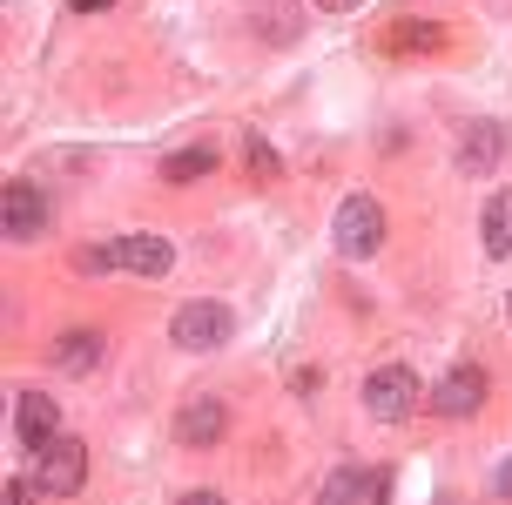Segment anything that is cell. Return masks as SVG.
Wrapping results in <instances>:
<instances>
[{
    "label": "cell",
    "mask_w": 512,
    "mask_h": 505,
    "mask_svg": "<svg viewBox=\"0 0 512 505\" xmlns=\"http://www.w3.org/2000/svg\"><path fill=\"white\" fill-rule=\"evenodd\" d=\"M418 378H411V364H378L371 378H364V411L371 418H384V425H398V418H411L418 411Z\"/></svg>",
    "instance_id": "cell-1"
},
{
    "label": "cell",
    "mask_w": 512,
    "mask_h": 505,
    "mask_svg": "<svg viewBox=\"0 0 512 505\" xmlns=\"http://www.w3.org/2000/svg\"><path fill=\"white\" fill-rule=\"evenodd\" d=\"M230 330H236V317H230V303H182L176 310V324H169V337H176L182 351H216V344H230Z\"/></svg>",
    "instance_id": "cell-2"
},
{
    "label": "cell",
    "mask_w": 512,
    "mask_h": 505,
    "mask_svg": "<svg viewBox=\"0 0 512 505\" xmlns=\"http://www.w3.org/2000/svg\"><path fill=\"white\" fill-rule=\"evenodd\" d=\"M331 236H337V250H344V256H371L384 243V209H378V196H351L344 209H337Z\"/></svg>",
    "instance_id": "cell-3"
},
{
    "label": "cell",
    "mask_w": 512,
    "mask_h": 505,
    "mask_svg": "<svg viewBox=\"0 0 512 505\" xmlns=\"http://www.w3.org/2000/svg\"><path fill=\"white\" fill-rule=\"evenodd\" d=\"M41 492H54V499H68V492H81L88 485V452H81L75 438H54V445H41Z\"/></svg>",
    "instance_id": "cell-4"
},
{
    "label": "cell",
    "mask_w": 512,
    "mask_h": 505,
    "mask_svg": "<svg viewBox=\"0 0 512 505\" xmlns=\"http://www.w3.org/2000/svg\"><path fill=\"white\" fill-rule=\"evenodd\" d=\"M0 216H7V236H14V243H34V236H48V196H41L34 182H7V196H0Z\"/></svg>",
    "instance_id": "cell-5"
},
{
    "label": "cell",
    "mask_w": 512,
    "mask_h": 505,
    "mask_svg": "<svg viewBox=\"0 0 512 505\" xmlns=\"http://www.w3.org/2000/svg\"><path fill=\"white\" fill-rule=\"evenodd\" d=\"M479 404H486V371H479V364L445 371V378H438V391H432V411H438V418H472Z\"/></svg>",
    "instance_id": "cell-6"
},
{
    "label": "cell",
    "mask_w": 512,
    "mask_h": 505,
    "mask_svg": "<svg viewBox=\"0 0 512 505\" xmlns=\"http://www.w3.org/2000/svg\"><path fill=\"white\" fill-rule=\"evenodd\" d=\"M108 256H115V270H128V277H169V263H176V250L162 243V236H122V243H108Z\"/></svg>",
    "instance_id": "cell-7"
},
{
    "label": "cell",
    "mask_w": 512,
    "mask_h": 505,
    "mask_svg": "<svg viewBox=\"0 0 512 505\" xmlns=\"http://www.w3.org/2000/svg\"><path fill=\"white\" fill-rule=\"evenodd\" d=\"M499 162H506V128H499V122H465L459 169H465V176H486V169H499Z\"/></svg>",
    "instance_id": "cell-8"
},
{
    "label": "cell",
    "mask_w": 512,
    "mask_h": 505,
    "mask_svg": "<svg viewBox=\"0 0 512 505\" xmlns=\"http://www.w3.org/2000/svg\"><path fill=\"white\" fill-rule=\"evenodd\" d=\"M223 431H230V411H223L216 398H189L176 411V438L182 445H216Z\"/></svg>",
    "instance_id": "cell-9"
},
{
    "label": "cell",
    "mask_w": 512,
    "mask_h": 505,
    "mask_svg": "<svg viewBox=\"0 0 512 505\" xmlns=\"http://www.w3.org/2000/svg\"><path fill=\"white\" fill-rule=\"evenodd\" d=\"M14 431H21L34 452H41V445H54V438H61V411H54V398L27 391V398L14 404Z\"/></svg>",
    "instance_id": "cell-10"
},
{
    "label": "cell",
    "mask_w": 512,
    "mask_h": 505,
    "mask_svg": "<svg viewBox=\"0 0 512 505\" xmlns=\"http://www.w3.org/2000/svg\"><path fill=\"white\" fill-rule=\"evenodd\" d=\"M95 364H102V337L95 330H61L54 337V371L61 378H88Z\"/></svg>",
    "instance_id": "cell-11"
},
{
    "label": "cell",
    "mask_w": 512,
    "mask_h": 505,
    "mask_svg": "<svg viewBox=\"0 0 512 505\" xmlns=\"http://www.w3.org/2000/svg\"><path fill=\"white\" fill-rule=\"evenodd\" d=\"M391 48L398 54H438L445 48V27L438 21H398L391 27Z\"/></svg>",
    "instance_id": "cell-12"
},
{
    "label": "cell",
    "mask_w": 512,
    "mask_h": 505,
    "mask_svg": "<svg viewBox=\"0 0 512 505\" xmlns=\"http://www.w3.org/2000/svg\"><path fill=\"white\" fill-rule=\"evenodd\" d=\"M486 250L512 256V189H499V196L486 202Z\"/></svg>",
    "instance_id": "cell-13"
},
{
    "label": "cell",
    "mask_w": 512,
    "mask_h": 505,
    "mask_svg": "<svg viewBox=\"0 0 512 505\" xmlns=\"http://www.w3.org/2000/svg\"><path fill=\"white\" fill-rule=\"evenodd\" d=\"M209 169H216V155H209V149H176L169 162H162V176H169V182H196V176H209Z\"/></svg>",
    "instance_id": "cell-14"
},
{
    "label": "cell",
    "mask_w": 512,
    "mask_h": 505,
    "mask_svg": "<svg viewBox=\"0 0 512 505\" xmlns=\"http://www.w3.org/2000/svg\"><path fill=\"white\" fill-rule=\"evenodd\" d=\"M317 505H358V472H351V465H344V472H331Z\"/></svg>",
    "instance_id": "cell-15"
},
{
    "label": "cell",
    "mask_w": 512,
    "mask_h": 505,
    "mask_svg": "<svg viewBox=\"0 0 512 505\" xmlns=\"http://www.w3.org/2000/svg\"><path fill=\"white\" fill-rule=\"evenodd\" d=\"M75 270H81V277H102V270H115L108 243H81V250H75Z\"/></svg>",
    "instance_id": "cell-16"
},
{
    "label": "cell",
    "mask_w": 512,
    "mask_h": 505,
    "mask_svg": "<svg viewBox=\"0 0 512 505\" xmlns=\"http://www.w3.org/2000/svg\"><path fill=\"white\" fill-rule=\"evenodd\" d=\"M243 155H250L256 176H277V155H270V142H256V135H250V142H243Z\"/></svg>",
    "instance_id": "cell-17"
},
{
    "label": "cell",
    "mask_w": 512,
    "mask_h": 505,
    "mask_svg": "<svg viewBox=\"0 0 512 505\" xmlns=\"http://www.w3.org/2000/svg\"><path fill=\"white\" fill-rule=\"evenodd\" d=\"M34 485L41 479H7V505H34Z\"/></svg>",
    "instance_id": "cell-18"
},
{
    "label": "cell",
    "mask_w": 512,
    "mask_h": 505,
    "mask_svg": "<svg viewBox=\"0 0 512 505\" xmlns=\"http://www.w3.org/2000/svg\"><path fill=\"white\" fill-rule=\"evenodd\" d=\"M115 0H75V14H108Z\"/></svg>",
    "instance_id": "cell-19"
},
{
    "label": "cell",
    "mask_w": 512,
    "mask_h": 505,
    "mask_svg": "<svg viewBox=\"0 0 512 505\" xmlns=\"http://www.w3.org/2000/svg\"><path fill=\"white\" fill-rule=\"evenodd\" d=\"M317 7H331V14H351V7H364V0H317Z\"/></svg>",
    "instance_id": "cell-20"
},
{
    "label": "cell",
    "mask_w": 512,
    "mask_h": 505,
    "mask_svg": "<svg viewBox=\"0 0 512 505\" xmlns=\"http://www.w3.org/2000/svg\"><path fill=\"white\" fill-rule=\"evenodd\" d=\"M499 492H506V499H512V458H506V465H499Z\"/></svg>",
    "instance_id": "cell-21"
},
{
    "label": "cell",
    "mask_w": 512,
    "mask_h": 505,
    "mask_svg": "<svg viewBox=\"0 0 512 505\" xmlns=\"http://www.w3.org/2000/svg\"><path fill=\"white\" fill-rule=\"evenodd\" d=\"M182 505H223V499H216V492H189Z\"/></svg>",
    "instance_id": "cell-22"
},
{
    "label": "cell",
    "mask_w": 512,
    "mask_h": 505,
    "mask_svg": "<svg viewBox=\"0 0 512 505\" xmlns=\"http://www.w3.org/2000/svg\"><path fill=\"white\" fill-rule=\"evenodd\" d=\"M506 317H512V297H506Z\"/></svg>",
    "instance_id": "cell-23"
}]
</instances>
